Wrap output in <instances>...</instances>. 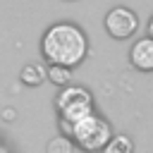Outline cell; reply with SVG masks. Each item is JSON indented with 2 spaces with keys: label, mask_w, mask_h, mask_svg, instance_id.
Returning <instances> with one entry per match:
<instances>
[{
  "label": "cell",
  "mask_w": 153,
  "mask_h": 153,
  "mask_svg": "<svg viewBox=\"0 0 153 153\" xmlns=\"http://www.w3.org/2000/svg\"><path fill=\"white\" fill-rule=\"evenodd\" d=\"M43 57L48 65H65V67H76L84 62L88 53V38L84 29L74 22H55L48 26L41 41Z\"/></svg>",
  "instance_id": "obj_1"
},
{
  "label": "cell",
  "mask_w": 153,
  "mask_h": 153,
  "mask_svg": "<svg viewBox=\"0 0 153 153\" xmlns=\"http://www.w3.org/2000/svg\"><path fill=\"white\" fill-rule=\"evenodd\" d=\"M60 129H62V134L72 136L76 148H81L84 153H100L110 143V139L115 136L110 122L105 117H100L98 112H91L76 122L60 120Z\"/></svg>",
  "instance_id": "obj_2"
},
{
  "label": "cell",
  "mask_w": 153,
  "mask_h": 153,
  "mask_svg": "<svg viewBox=\"0 0 153 153\" xmlns=\"http://www.w3.org/2000/svg\"><path fill=\"white\" fill-rule=\"evenodd\" d=\"M55 110L60 115V120H67V122H76L93 110V96L88 93V88L84 86H76V84H69L65 88H60L57 98H55Z\"/></svg>",
  "instance_id": "obj_3"
},
{
  "label": "cell",
  "mask_w": 153,
  "mask_h": 153,
  "mask_svg": "<svg viewBox=\"0 0 153 153\" xmlns=\"http://www.w3.org/2000/svg\"><path fill=\"white\" fill-rule=\"evenodd\" d=\"M136 29H139V17L129 7H112L105 14V31L117 41L131 38L136 33Z\"/></svg>",
  "instance_id": "obj_4"
},
{
  "label": "cell",
  "mask_w": 153,
  "mask_h": 153,
  "mask_svg": "<svg viewBox=\"0 0 153 153\" xmlns=\"http://www.w3.org/2000/svg\"><path fill=\"white\" fill-rule=\"evenodd\" d=\"M129 62L139 72H153V38H139L129 50Z\"/></svg>",
  "instance_id": "obj_5"
},
{
  "label": "cell",
  "mask_w": 153,
  "mask_h": 153,
  "mask_svg": "<svg viewBox=\"0 0 153 153\" xmlns=\"http://www.w3.org/2000/svg\"><path fill=\"white\" fill-rule=\"evenodd\" d=\"M19 79H22V84H26V86H41V84L48 79V69H45L41 62H29V65L22 67Z\"/></svg>",
  "instance_id": "obj_6"
},
{
  "label": "cell",
  "mask_w": 153,
  "mask_h": 153,
  "mask_svg": "<svg viewBox=\"0 0 153 153\" xmlns=\"http://www.w3.org/2000/svg\"><path fill=\"white\" fill-rule=\"evenodd\" d=\"M48 81L65 88L72 84V67H65V65H48Z\"/></svg>",
  "instance_id": "obj_7"
},
{
  "label": "cell",
  "mask_w": 153,
  "mask_h": 153,
  "mask_svg": "<svg viewBox=\"0 0 153 153\" xmlns=\"http://www.w3.org/2000/svg\"><path fill=\"white\" fill-rule=\"evenodd\" d=\"M74 148H76V143L72 141V136H67V134H55V136L48 141L45 153H74Z\"/></svg>",
  "instance_id": "obj_8"
},
{
  "label": "cell",
  "mask_w": 153,
  "mask_h": 153,
  "mask_svg": "<svg viewBox=\"0 0 153 153\" xmlns=\"http://www.w3.org/2000/svg\"><path fill=\"white\" fill-rule=\"evenodd\" d=\"M100 153H134V141L127 134H115Z\"/></svg>",
  "instance_id": "obj_9"
},
{
  "label": "cell",
  "mask_w": 153,
  "mask_h": 153,
  "mask_svg": "<svg viewBox=\"0 0 153 153\" xmlns=\"http://www.w3.org/2000/svg\"><path fill=\"white\" fill-rule=\"evenodd\" d=\"M148 36L153 38V17H151V22H148Z\"/></svg>",
  "instance_id": "obj_10"
}]
</instances>
